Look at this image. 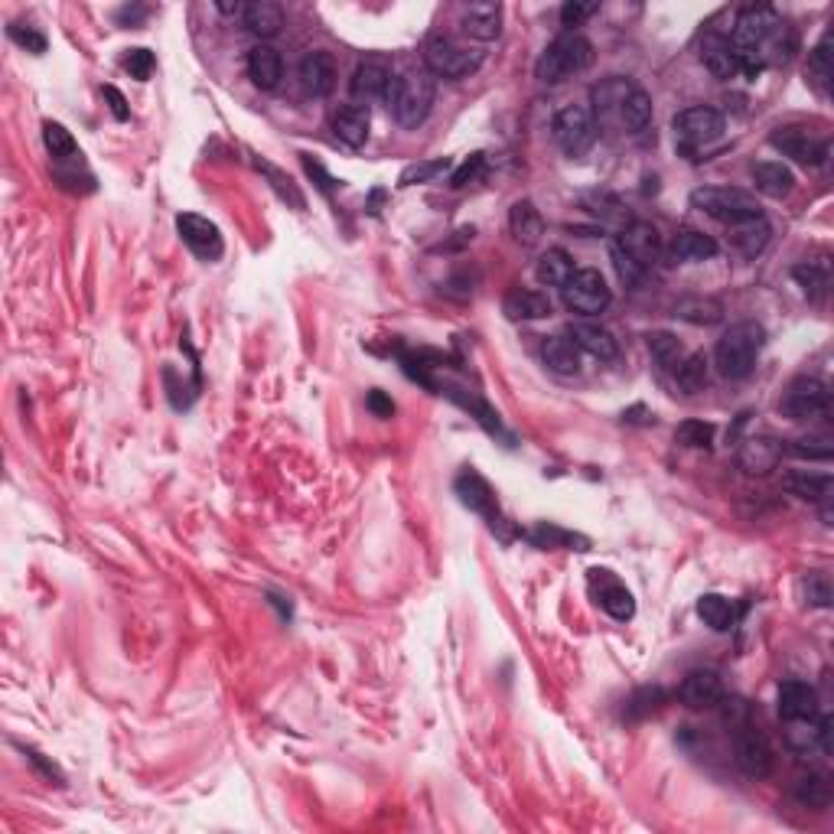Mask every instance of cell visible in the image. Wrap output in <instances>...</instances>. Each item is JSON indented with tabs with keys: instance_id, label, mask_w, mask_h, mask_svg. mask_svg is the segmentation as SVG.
<instances>
[{
	"instance_id": "obj_1",
	"label": "cell",
	"mask_w": 834,
	"mask_h": 834,
	"mask_svg": "<svg viewBox=\"0 0 834 834\" xmlns=\"http://www.w3.org/2000/svg\"><path fill=\"white\" fill-rule=\"evenodd\" d=\"M782 23V17L776 14L773 7H747L740 10L737 20H734V30H730L727 43L734 49V59H737V72H743L747 79H760L763 75V46L769 36L776 33V27Z\"/></svg>"
},
{
	"instance_id": "obj_2",
	"label": "cell",
	"mask_w": 834,
	"mask_h": 834,
	"mask_svg": "<svg viewBox=\"0 0 834 834\" xmlns=\"http://www.w3.org/2000/svg\"><path fill=\"white\" fill-rule=\"evenodd\" d=\"M763 343H766V330H763L760 323H753V320L734 323L724 336H720V343H717V352H714L717 372L724 375V378H730V382H740V378H747L753 372L756 356H760Z\"/></svg>"
},
{
	"instance_id": "obj_3",
	"label": "cell",
	"mask_w": 834,
	"mask_h": 834,
	"mask_svg": "<svg viewBox=\"0 0 834 834\" xmlns=\"http://www.w3.org/2000/svg\"><path fill=\"white\" fill-rule=\"evenodd\" d=\"M388 108L401 128H417L424 124L427 115H431L434 105V75L421 69V72H404L398 75L388 88Z\"/></svg>"
},
{
	"instance_id": "obj_4",
	"label": "cell",
	"mask_w": 834,
	"mask_h": 834,
	"mask_svg": "<svg viewBox=\"0 0 834 834\" xmlns=\"http://www.w3.org/2000/svg\"><path fill=\"white\" fill-rule=\"evenodd\" d=\"M590 62H593V43L587 40V36L567 30V33H561L558 40H554L545 49V53L538 56L535 75H538L541 82L558 85L564 79H571V75L584 72Z\"/></svg>"
},
{
	"instance_id": "obj_5",
	"label": "cell",
	"mask_w": 834,
	"mask_h": 834,
	"mask_svg": "<svg viewBox=\"0 0 834 834\" xmlns=\"http://www.w3.org/2000/svg\"><path fill=\"white\" fill-rule=\"evenodd\" d=\"M424 66L437 79H466L483 66V49H473L447 33H431L424 43Z\"/></svg>"
},
{
	"instance_id": "obj_6",
	"label": "cell",
	"mask_w": 834,
	"mask_h": 834,
	"mask_svg": "<svg viewBox=\"0 0 834 834\" xmlns=\"http://www.w3.org/2000/svg\"><path fill=\"white\" fill-rule=\"evenodd\" d=\"M691 206L701 209L704 216L724 222L727 229H730V225L743 222V219L763 216V209H760V202H756V196L743 193V189H730V186H704V189H694V193H691Z\"/></svg>"
},
{
	"instance_id": "obj_7",
	"label": "cell",
	"mask_w": 834,
	"mask_h": 834,
	"mask_svg": "<svg viewBox=\"0 0 834 834\" xmlns=\"http://www.w3.org/2000/svg\"><path fill=\"white\" fill-rule=\"evenodd\" d=\"M734 760L740 773L750 779H766L776 769L773 743L766 740V734L753 720H743V724L734 727Z\"/></svg>"
},
{
	"instance_id": "obj_8",
	"label": "cell",
	"mask_w": 834,
	"mask_h": 834,
	"mask_svg": "<svg viewBox=\"0 0 834 834\" xmlns=\"http://www.w3.org/2000/svg\"><path fill=\"white\" fill-rule=\"evenodd\" d=\"M561 297H564V307L571 313H580V317H597V313H603L613 300L603 274L593 268L574 271L571 281L561 287Z\"/></svg>"
},
{
	"instance_id": "obj_9",
	"label": "cell",
	"mask_w": 834,
	"mask_h": 834,
	"mask_svg": "<svg viewBox=\"0 0 834 834\" xmlns=\"http://www.w3.org/2000/svg\"><path fill=\"white\" fill-rule=\"evenodd\" d=\"M551 131H554V141H558V147L564 150L567 157H584L587 150L593 147V141H597V124H593V115L587 108H580V105H567L561 108L558 115H554V124H551Z\"/></svg>"
},
{
	"instance_id": "obj_10",
	"label": "cell",
	"mask_w": 834,
	"mask_h": 834,
	"mask_svg": "<svg viewBox=\"0 0 834 834\" xmlns=\"http://www.w3.org/2000/svg\"><path fill=\"white\" fill-rule=\"evenodd\" d=\"M769 144H773L779 154L792 157L802 167H821L831 154V141L821 137L808 128H799V124H789V128H776L769 134Z\"/></svg>"
},
{
	"instance_id": "obj_11",
	"label": "cell",
	"mask_w": 834,
	"mask_h": 834,
	"mask_svg": "<svg viewBox=\"0 0 834 834\" xmlns=\"http://www.w3.org/2000/svg\"><path fill=\"white\" fill-rule=\"evenodd\" d=\"M828 408H831V391L821 378H812V375L795 378V382L782 391V401H779V411L792 417V421H808V417L828 414Z\"/></svg>"
},
{
	"instance_id": "obj_12",
	"label": "cell",
	"mask_w": 834,
	"mask_h": 834,
	"mask_svg": "<svg viewBox=\"0 0 834 834\" xmlns=\"http://www.w3.org/2000/svg\"><path fill=\"white\" fill-rule=\"evenodd\" d=\"M672 128H675L678 141H685L691 147H701V144L717 141V137L724 134V115H720L717 108H707V105L685 108V111H678L675 115Z\"/></svg>"
},
{
	"instance_id": "obj_13",
	"label": "cell",
	"mask_w": 834,
	"mask_h": 834,
	"mask_svg": "<svg viewBox=\"0 0 834 834\" xmlns=\"http://www.w3.org/2000/svg\"><path fill=\"white\" fill-rule=\"evenodd\" d=\"M176 232L189 245L196 258L202 261H216L222 258L225 242H222V232L216 222H209L206 216H196V212H183V216H176Z\"/></svg>"
},
{
	"instance_id": "obj_14",
	"label": "cell",
	"mask_w": 834,
	"mask_h": 834,
	"mask_svg": "<svg viewBox=\"0 0 834 834\" xmlns=\"http://www.w3.org/2000/svg\"><path fill=\"white\" fill-rule=\"evenodd\" d=\"M616 245L646 271L662 255V238H659V229H655L652 222H629L623 229V235L616 238Z\"/></svg>"
},
{
	"instance_id": "obj_15",
	"label": "cell",
	"mask_w": 834,
	"mask_h": 834,
	"mask_svg": "<svg viewBox=\"0 0 834 834\" xmlns=\"http://www.w3.org/2000/svg\"><path fill=\"white\" fill-rule=\"evenodd\" d=\"M567 339H571L580 352H587V356L600 359V362H613L619 356V346H616L613 333L606 330V326L593 323V320H574L571 326H567Z\"/></svg>"
},
{
	"instance_id": "obj_16",
	"label": "cell",
	"mask_w": 834,
	"mask_h": 834,
	"mask_svg": "<svg viewBox=\"0 0 834 834\" xmlns=\"http://www.w3.org/2000/svg\"><path fill=\"white\" fill-rule=\"evenodd\" d=\"M678 698L691 711H707V707H717L720 698H724V685H720L717 672H711V668H698V672L685 675Z\"/></svg>"
},
{
	"instance_id": "obj_17",
	"label": "cell",
	"mask_w": 834,
	"mask_h": 834,
	"mask_svg": "<svg viewBox=\"0 0 834 834\" xmlns=\"http://www.w3.org/2000/svg\"><path fill=\"white\" fill-rule=\"evenodd\" d=\"M463 33L476 43H492L502 33V4L496 0H476L463 10Z\"/></svg>"
},
{
	"instance_id": "obj_18",
	"label": "cell",
	"mask_w": 834,
	"mask_h": 834,
	"mask_svg": "<svg viewBox=\"0 0 834 834\" xmlns=\"http://www.w3.org/2000/svg\"><path fill=\"white\" fill-rule=\"evenodd\" d=\"M633 82L629 79H619V75H610V79H603L600 85H593L590 101H593V115L603 124H619V111H623L629 92H633Z\"/></svg>"
},
{
	"instance_id": "obj_19",
	"label": "cell",
	"mask_w": 834,
	"mask_h": 834,
	"mask_svg": "<svg viewBox=\"0 0 834 834\" xmlns=\"http://www.w3.org/2000/svg\"><path fill=\"white\" fill-rule=\"evenodd\" d=\"M453 489H457V496L466 509L492 518V525L499 522V505H496V496H492V486L476 470H463L457 476V483H453Z\"/></svg>"
},
{
	"instance_id": "obj_20",
	"label": "cell",
	"mask_w": 834,
	"mask_h": 834,
	"mask_svg": "<svg viewBox=\"0 0 834 834\" xmlns=\"http://www.w3.org/2000/svg\"><path fill=\"white\" fill-rule=\"evenodd\" d=\"M779 717L782 720H812L818 717V694L808 681H782L779 685Z\"/></svg>"
},
{
	"instance_id": "obj_21",
	"label": "cell",
	"mask_w": 834,
	"mask_h": 834,
	"mask_svg": "<svg viewBox=\"0 0 834 834\" xmlns=\"http://www.w3.org/2000/svg\"><path fill=\"white\" fill-rule=\"evenodd\" d=\"M502 313L512 323L522 320H545L551 317V300L541 290H528V287H512L509 294L502 297Z\"/></svg>"
},
{
	"instance_id": "obj_22",
	"label": "cell",
	"mask_w": 834,
	"mask_h": 834,
	"mask_svg": "<svg viewBox=\"0 0 834 834\" xmlns=\"http://www.w3.org/2000/svg\"><path fill=\"white\" fill-rule=\"evenodd\" d=\"M300 82L307 88V95H313V98L330 95L336 85V59L330 53H323V49L307 53L300 62Z\"/></svg>"
},
{
	"instance_id": "obj_23",
	"label": "cell",
	"mask_w": 834,
	"mask_h": 834,
	"mask_svg": "<svg viewBox=\"0 0 834 834\" xmlns=\"http://www.w3.org/2000/svg\"><path fill=\"white\" fill-rule=\"evenodd\" d=\"M782 460V444L773 437H750L740 447V466L753 476H766Z\"/></svg>"
},
{
	"instance_id": "obj_24",
	"label": "cell",
	"mask_w": 834,
	"mask_h": 834,
	"mask_svg": "<svg viewBox=\"0 0 834 834\" xmlns=\"http://www.w3.org/2000/svg\"><path fill=\"white\" fill-rule=\"evenodd\" d=\"M369 128H372V115L365 105H343L333 115V131L346 147H362L369 141Z\"/></svg>"
},
{
	"instance_id": "obj_25",
	"label": "cell",
	"mask_w": 834,
	"mask_h": 834,
	"mask_svg": "<svg viewBox=\"0 0 834 834\" xmlns=\"http://www.w3.org/2000/svg\"><path fill=\"white\" fill-rule=\"evenodd\" d=\"M391 72L382 62H362V66L352 72V98L359 101H375V98H388V88H391Z\"/></svg>"
},
{
	"instance_id": "obj_26",
	"label": "cell",
	"mask_w": 834,
	"mask_h": 834,
	"mask_svg": "<svg viewBox=\"0 0 834 834\" xmlns=\"http://www.w3.org/2000/svg\"><path fill=\"white\" fill-rule=\"evenodd\" d=\"M281 75H284V62H281V56H277V49L261 46V43L251 49V53H248V79L255 82L261 92H271V88H277Z\"/></svg>"
},
{
	"instance_id": "obj_27",
	"label": "cell",
	"mask_w": 834,
	"mask_h": 834,
	"mask_svg": "<svg viewBox=\"0 0 834 834\" xmlns=\"http://www.w3.org/2000/svg\"><path fill=\"white\" fill-rule=\"evenodd\" d=\"M769 235H773V229H769L766 216H753V219H743L737 225H730V245L747 258L760 255V251L769 245Z\"/></svg>"
},
{
	"instance_id": "obj_28",
	"label": "cell",
	"mask_w": 834,
	"mask_h": 834,
	"mask_svg": "<svg viewBox=\"0 0 834 834\" xmlns=\"http://www.w3.org/2000/svg\"><path fill=\"white\" fill-rule=\"evenodd\" d=\"M753 183H756V189H760L763 196L782 199V196L792 193L795 173L786 167V163H779V160H763V163H756V167H753Z\"/></svg>"
},
{
	"instance_id": "obj_29",
	"label": "cell",
	"mask_w": 834,
	"mask_h": 834,
	"mask_svg": "<svg viewBox=\"0 0 834 834\" xmlns=\"http://www.w3.org/2000/svg\"><path fill=\"white\" fill-rule=\"evenodd\" d=\"M509 225H512V235L518 245L532 248L541 235H545V219H541V212L535 209L532 199H518L512 212H509Z\"/></svg>"
},
{
	"instance_id": "obj_30",
	"label": "cell",
	"mask_w": 834,
	"mask_h": 834,
	"mask_svg": "<svg viewBox=\"0 0 834 834\" xmlns=\"http://www.w3.org/2000/svg\"><path fill=\"white\" fill-rule=\"evenodd\" d=\"M541 362L554 375H577L580 372V349L567 336H548L541 343Z\"/></svg>"
},
{
	"instance_id": "obj_31",
	"label": "cell",
	"mask_w": 834,
	"mask_h": 834,
	"mask_svg": "<svg viewBox=\"0 0 834 834\" xmlns=\"http://www.w3.org/2000/svg\"><path fill=\"white\" fill-rule=\"evenodd\" d=\"M782 486H786L792 496H799L805 502H818V505H828L831 502V476L828 473L795 470V473H786Z\"/></svg>"
},
{
	"instance_id": "obj_32",
	"label": "cell",
	"mask_w": 834,
	"mask_h": 834,
	"mask_svg": "<svg viewBox=\"0 0 834 834\" xmlns=\"http://www.w3.org/2000/svg\"><path fill=\"white\" fill-rule=\"evenodd\" d=\"M245 27L268 40V36H277L284 27V7L274 4V0H255V4H245Z\"/></svg>"
},
{
	"instance_id": "obj_33",
	"label": "cell",
	"mask_w": 834,
	"mask_h": 834,
	"mask_svg": "<svg viewBox=\"0 0 834 834\" xmlns=\"http://www.w3.org/2000/svg\"><path fill=\"white\" fill-rule=\"evenodd\" d=\"M701 59L711 75L717 79H730V75H737V59H734V49H730L727 36H707L704 46H701Z\"/></svg>"
},
{
	"instance_id": "obj_34",
	"label": "cell",
	"mask_w": 834,
	"mask_h": 834,
	"mask_svg": "<svg viewBox=\"0 0 834 834\" xmlns=\"http://www.w3.org/2000/svg\"><path fill=\"white\" fill-rule=\"evenodd\" d=\"M795 802L805 808H828L831 805V779L825 773H802L792 782Z\"/></svg>"
},
{
	"instance_id": "obj_35",
	"label": "cell",
	"mask_w": 834,
	"mask_h": 834,
	"mask_svg": "<svg viewBox=\"0 0 834 834\" xmlns=\"http://www.w3.org/2000/svg\"><path fill=\"white\" fill-rule=\"evenodd\" d=\"M571 274H574V261L567 251L561 248H548L545 255L538 258V268H535V277H538V284H545V287H564L567 281H571Z\"/></svg>"
},
{
	"instance_id": "obj_36",
	"label": "cell",
	"mask_w": 834,
	"mask_h": 834,
	"mask_svg": "<svg viewBox=\"0 0 834 834\" xmlns=\"http://www.w3.org/2000/svg\"><path fill=\"white\" fill-rule=\"evenodd\" d=\"M649 124H652V98L636 85L633 92H629L623 111H619V128L629 134H639V131H646Z\"/></svg>"
},
{
	"instance_id": "obj_37",
	"label": "cell",
	"mask_w": 834,
	"mask_h": 834,
	"mask_svg": "<svg viewBox=\"0 0 834 834\" xmlns=\"http://www.w3.org/2000/svg\"><path fill=\"white\" fill-rule=\"evenodd\" d=\"M672 255H675L678 261H707V258L717 255V242H714L711 235H704V232L685 229V232L675 235Z\"/></svg>"
},
{
	"instance_id": "obj_38",
	"label": "cell",
	"mask_w": 834,
	"mask_h": 834,
	"mask_svg": "<svg viewBox=\"0 0 834 834\" xmlns=\"http://www.w3.org/2000/svg\"><path fill=\"white\" fill-rule=\"evenodd\" d=\"M698 616L704 619V626H711L714 633H727L730 626H734V603L727 597H720V593H704L698 600Z\"/></svg>"
},
{
	"instance_id": "obj_39",
	"label": "cell",
	"mask_w": 834,
	"mask_h": 834,
	"mask_svg": "<svg viewBox=\"0 0 834 834\" xmlns=\"http://www.w3.org/2000/svg\"><path fill=\"white\" fill-rule=\"evenodd\" d=\"M675 317L685 320V323H694V326H711V323H717L720 317H724V307H720L717 300H707V297H685V300H678Z\"/></svg>"
},
{
	"instance_id": "obj_40",
	"label": "cell",
	"mask_w": 834,
	"mask_h": 834,
	"mask_svg": "<svg viewBox=\"0 0 834 834\" xmlns=\"http://www.w3.org/2000/svg\"><path fill=\"white\" fill-rule=\"evenodd\" d=\"M821 727H825V717H812V720H786V743L792 750L808 753L821 743Z\"/></svg>"
},
{
	"instance_id": "obj_41",
	"label": "cell",
	"mask_w": 834,
	"mask_h": 834,
	"mask_svg": "<svg viewBox=\"0 0 834 834\" xmlns=\"http://www.w3.org/2000/svg\"><path fill=\"white\" fill-rule=\"evenodd\" d=\"M675 382L685 395H698V391L707 385V359L701 356V352H691V356H685L678 362Z\"/></svg>"
},
{
	"instance_id": "obj_42",
	"label": "cell",
	"mask_w": 834,
	"mask_h": 834,
	"mask_svg": "<svg viewBox=\"0 0 834 834\" xmlns=\"http://www.w3.org/2000/svg\"><path fill=\"white\" fill-rule=\"evenodd\" d=\"M600 606L606 613H610L613 619H619V623H626V619H633L636 616V600H633V593H629L623 584H616V580H610L603 590H600Z\"/></svg>"
},
{
	"instance_id": "obj_43",
	"label": "cell",
	"mask_w": 834,
	"mask_h": 834,
	"mask_svg": "<svg viewBox=\"0 0 834 834\" xmlns=\"http://www.w3.org/2000/svg\"><path fill=\"white\" fill-rule=\"evenodd\" d=\"M808 79L818 88L821 95H828V85H831V36L825 33L818 40V46L808 53Z\"/></svg>"
},
{
	"instance_id": "obj_44",
	"label": "cell",
	"mask_w": 834,
	"mask_h": 834,
	"mask_svg": "<svg viewBox=\"0 0 834 834\" xmlns=\"http://www.w3.org/2000/svg\"><path fill=\"white\" fill-rule=\"evenodd\" d=\"M43 144H46V150L49 154H53L56 160H75V157H82L79 154V144H75V137L62 128V124H56V121H46L43 124Z\"/></svg>"
},
{
	"instance_id": "obj_45",
	"label": "cell",
	"mask_w": 834,
	"mask_h": 834,
	"mask_svg": "<svg viewBox=\"0 0 834 834\" xmlns=\"http://www.w3.org/2000/svg\"><path fill=\"white\" fill-rule=\"evenodd\" d=\"M675 440L681 447H691V450H698V447H711V440H714V424H707V421H681L675 427Z\"/></svg>"
},
{
	"instance_id": "obj_46",
	"label": "cell",
	"mask_w": 834,
	"mask_h": 834,
	"mask_svg": "<svg viewBox=\"0 0 834 834\" xmlns=\"http://www.w3.org/2000/svg\"><path fill=\"white\" fill-rule=\"evenodd\" d=\"M535 541L538 548H561V545H580V551H587V538H580V535H571V532H564V528H554V525H538L532 535H528Z\"/></svg>"
},
{
	"instance_id": "obj_47",
	"label": "cell",
	"mask_w": 834,
	"mask_h": 834,
	"mask_svg": "<svg viewBox=\"0 0 834 834\" xmlns=\"http://www.w3.org/2000/svg\"><path fill=\"white\" fill-rule=\"evenodd\" d=\"M444 170H450V160L440 157V160H424V163H411V167L401 170V180L398 186H414V183H431L434 176H440Z\"/></svg>"
},
{
	"instance_id": "obj_48",
	"label": "cell",
	"mask_w": 834,
	"mask_h": 834,
	"mask_svg": "<svg viewBox=\"0 0 834 834\" xmlns=\"http://www.w3.org/2000/svg\"><path fill=\"white\" fill-rule=\"evenodd\" d=\"M649 349H652V359L662 365V369H678L681 362V346L675 336L668 333H655L649 336Z\"/></svg>"
},
{
	"instance_id": "obj_49",
	"label": "cell",
	"mask_w": 834,
	"mask_h": 834,
	"mask_svg": "<svg viewBox=\"0 0 834 834\" xmlns=\"http://www.w3.org/2000/svg\"><path fill=\"white\" fill-rule=\"evenodd\" d=\"M782 453H792V457H799V460H831V440L828 437L792 440L789 447H782Z\"/></svg>"
},
{
	"instance_id": "obj_50",
	"label": "cell",
	"mask_w": 834,
	"mask_h": 834,
	"mask_svg": "<svg viewBox=\"0 0 834 834\" xmlns=\"http://www.w3.org/2000/svg\"><path fill=\"white\" fill-rule=\"evenodd\" d=\"M802 593H805V600L812 603V606H831L834 600V590H831V577L828 574H821V571H812L805 580H802Z\"/></svg>"
},
{
	"instance_id": "obj_51",
	"label": "cell",
	"mask_w": 834,
	"mask_h": 834,
	"mask_svg": "<svg viewBox=\"0 0 834 834\" xmlns=\"http://www.w3.org/2000/svg\"><path fill=\"white\" fill-rule=\"evenodd\" d=\"M610 258H613V268H616V274H619V281H623L626 287H636L639 281H642V274H646V268H639V264L633 261L626 255L623 248H619L616 242L610 245Z\"/></svg>"
},
{
	"instance_id": "obj_52",
	"label": "cell",
	"mask_w": 834,
	"mask_h": 834,
	"mask_svg": "<svg viewBox=\"0 0 834 834\" xmlns=\"http://www.w3.org/2000/svg\"><path fill=\"white\" fill-rule=\"evenodd\" d=\"M154 66H157V59L150 49H128V56H124V69H128L131 79H137V82H147L150 75H154Z\"/></svg>"
},
{
	"instance_id": "obj_53",
	"label": "cell",
	"mask_w": 834,
	"mask_h": 834,
	"mask_svg": "<svg viewBox=\"0 0 834 834\" xmlns=\"http://www.w3.org/2000/svg\"><path fill=\"white\" fill-rule=\"evenodd\" d=\"M795 274V281H799L805 287V294H812V297H821L825 294V287H828V274L815 268V264H799V268L792 271Z\"/></svg>"
},
{
	"instance_id": "obj_54",
	"label": "cell",
	"mask_w": 834,
	"mask_h": 834,
	"mask_svg": "<svg viewBox=\"0 0 834 834\" xmlns=\"http://www.w3.org/2000/svg\"><path fill=\"white\" fill-rule=\"evenodd\" d=\"M662 704H665V691L662 688H646V691H639L633 701H629L626 714L629 717H642V714H649V711H659Z\"/></svg>"
},
{
	"instance_id": "obj_55",
	"label": "cell",
	"mask_w": 834,
	"mask_h": 834,
	"mask_svg": "<svg viewBox=\"0 0 834 834\" xmlns=\"http://www.w3.org/2000/svg\"><path fill=\"white\" fill-rule=\"evenodd\" d=\"M10 40L27 49V53H46V36L40 30H33L30 23L27 27H23V23H14V27H10Z\"/></svg>"
},
{
	"instance_id": "obj_56",
	"label": "cell",
	"mask_w": 834,
	"mask_h": 834,
	"mask_svg": "<svg viewBox=\"0 0 834 834\" xmlns=\"http://www.w3.org/2000/svg\"><path fill=\"white\" fill-rule=\"evenodd\" d=\"M261 170L271 176V186L277 189V193H281L284 199H290V206H294V209H303V196L297 193V186L290 183V176H284V173L277 170V167H271V163H261Z\"/></svg>"
},
{
	"instance_id": "obj_57",
	"label": "cell",
	"mask_w": 834,
	"mask_h": 834,
	"mask_svg": "<svg viewBox=\"0 0 834 834\" xmlns=\"http://www.w3.org/2000/svg\"><path fill=\"white\" fill-rule=\"evenodd\" d=\"M597 14V4H580V0H567V4L561 7V23L564 27H571V33H574V27H580V23H584L587 17H593Z\"/></svg>"
},
{
	"instance_id": "obj_58",
	"label": "cell",
	"mask_w": 834,
	"mask_h": 834,
	"mask_svg": "<svg viewBox=\"0 0 834 834\" xmlns=\"http://www.w3.org/2000/svg\"><path fill=\"white\" fill-rule=\"evenodd\" d=\"M479 170H483V154H473L470 160H463V163H460V170H457V173L450 176V186H453V189L466 186L470 180H476Z\"/></svg>"
},
{
	"instance_id": "obj_59",
	"label": "cell",
	"mask_w": 834,
	"mask_h": 834,
	"mask_svg": "<svg viewBox=\"0 0 834 834\" xmlns=\"http://www.w3.org/2000/svg\"><path fill=\"white\" fill-rule=\"evenodd\" d=\"M105 98H108V105H111V115H115L118 121H128L131 118L128 101H124V95L118 92L115 85H105Z\"/></svg>"
},
{
	"instance_id": "obj_60",
	"label": "cell",
	"mask_w": 834,
	"mask_h": 834,
	"mask_svg": "<svg viewBox=\"0 0 834 834\" xmlns=\"http://www.w3.org/2000/svg\"><path fill=\"white\" fill-rule=\"evenodd\" d=\"M365 404H369V408H372L378 417H391V414H395V401L385 398L382 391H369V398H365Z\"/></svg>"
},
{
	"instance_id": "obj_61",
	"label": "cell",
	"mask_w": 834,
	"mask_h": 834,
	"mask_svg": "<svg viewBox=\"0 0 834 834\" xmlns=\"http://www.w3.org/2000/svg\"><path fill=\"white\" fill-rule=\"evenodd\" d=\"M30 760H33L36 766H43V773H46L49 779H53V776H56V779L62 782V773H59V769H56V766H49V763H46V760H43V756H40V753H36V750H30Z\"/></svg>"
},
{
	"instance_id": "obj_62",
	"label": "cell",
	"mask_w": 834,
	"mask_h": 834,
	"mask_svg": "<svg viewBox=\"0 0 834 834\" xmlns=\"http://www.w3.org/2000/svg\"><path fill=\"white\" fill-rule=\"evenodd\" d=\"M144 14H147V10H144V7H137V10H131V7H124V10H121V14H118V17H121V20H131V23H137V20H141Z\"/></svg>"
}]
</instances>
